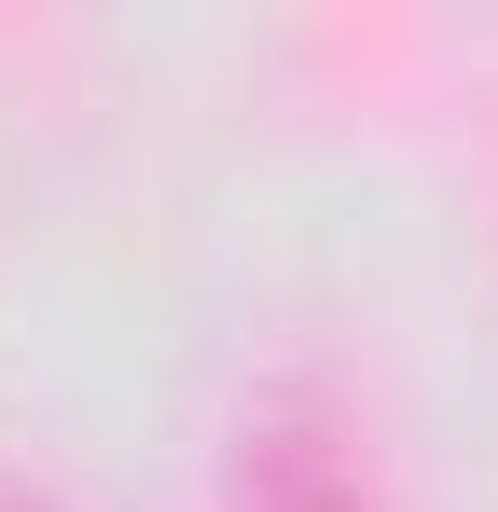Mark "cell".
I'll return each mask as SVG.
<instances>
[{"label":"cell","mask_w":498,"mask_h":512,"mask_svg":"<svg viewBox=\"0 0 498 512\" xmlns=\"http://www.w3.org/2000/svg\"><path fill=\"white\" fill-rule=\"evenodd\" d=\"M236 499H249V512H374V485H360V457H346V429H332V416L277 402V416L249 429Z\"/></svg>","instance_id":"1"},{"label":"cell","mask_w":498,"mask_h":512,"mask_svg":"<svg viewBox=\"0 0 498 512\" xmlns=\"http://www.w3.org/2000/svg\"><path fill=\"white\" fill-rule=\"evenodd\" d=\"M0 512H56V499H0Z\"/></svg>","instance_id":"2"}]
</instances>
